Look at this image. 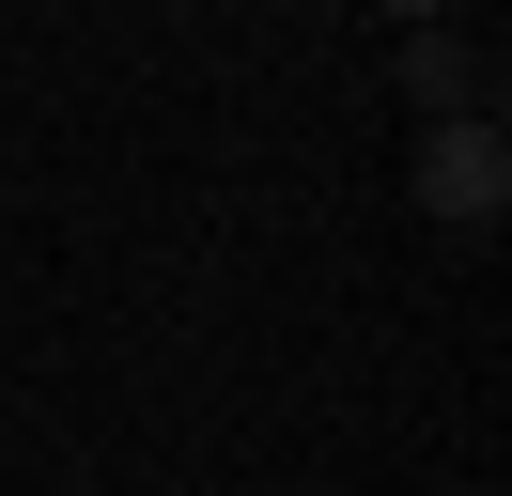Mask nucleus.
Instances as JSON below:
<instances>
[{"label": "nucleus", "mask_w": 512, "mask_h": 496, "mask_svg": "<svg viewBox=\"0 0 512 496\" xmlns=\"http://www.w3.org/2000/svg\"><path fill=\"white\" fill-rule=\"evenodd\" d=\"M373 16H404V31H419V16H450V0H373Z\"/></svg>", "instance_id": "obj_3"}, {"label": "nucleus", "mask_w": 512, "mask_h": 496, "mask_svg": "<svg viewBox=\"0 0 512 496\" xmlns=\"http://www.w3.org/2000/svg\"><path fill=\"white\" fill-rule=\"evenodd\" d=\"M497 186H512V155H497V109H450L435 140H419V217L481 233V217H497Z\"/></svg>", "instance_id": "obj_1"}, {"label": "nucleus", "mask_w": 512, "mask_h": 496, "mask_svg": "<svg viewBox=\"0 0 512 496\" xmlns=\"http://www.w3.org/2000/svg\"><path fill=\"white\" fill-rule=\"evenodd\" d=\"M404 93H419L435 124H450V109H481V47H466V31H435V16H419V31H404Z\"/></svg>", "instance_id": "obj_2"}]
</instances>
